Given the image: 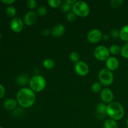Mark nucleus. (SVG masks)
Returning a JSON list of instances; mask_svg holds the SVG:
<instances>
[{
	"mask_svg": "<svg viewBox=\"0 0 128 128\" xmlns=\"http://www.w3.org/2000/svg\"><path fill=\"white\" fill-rule=\"evenodd\" d=\"M17 102L21 107L28 108L34 104L36 95L34 92L28 88H24L18 92L16 95Z\"/></svg>",
	"mask_w": 128,
	"mask_h": 128,
	"instance_id": "obj_1",
	"label": "nucleus"
},
{
	"mask_svg": "<svg viewBox=\"0 0 128 128\" xmlns=\"http://www.w3.org/2000/svg\"><path fill=\"white\" fill-rule=\"evenodd\" d=\"M106 114L110 119L118 121L121 120L124 115V110L122 105L118 102H112L106 106Z\"/></svg>",
	"mask_w": 128,
	"mask_h": 128,
	"instance_id": "obj_2",
	"label": "nucleus"
},
{
	"mask_svg": "<svg viewBox=\"0 0 128 128\" xmlns=\"http://www.w3.org/2000/svg\"><path fill=\"white\" fill-rule=\"evenodd\" d=\"M46 86V81L44 78L40 75H36L31 78L30 80V87L34 92H41Z\"/></svg>",
	"mask_w": 128,
	"mask_h": 128,
	"instance_id": "obj_3",
	"label": "nucleus"
},
{
	"mask_svg": "<svg viewBox=\"0 0 128 128\" xmlns=\"http://www.w3.org/2000/svg\"><path fill=\"white\" fill-rule=\"evenodd\" d=\"M72 11L76 16L83 18L86 17L90 14V9L86 2L79 1L72 5Z\"/></svg>",
	"mask_w": 128,
	"mask_h": 128,
	"instance_id": "obj_4",
	"label": "nucleus"
},
{
	"mask_svg": "<svg viewBox=\"0 0 128 128\" xmlns=\"http://www.w3.org/2000/svg\"><path fill=\"white\" fill-rule=\"evenodd\" d=\"M98 78L101 84L103 86H110L114 81V76L110 70L103 68L99 72Z\"/></svg>",
	"mask_w": 128,
	"mask_h": 128,
	"instance_id": "obj_5",
	"label": "nucleus"
},
{
	"mask_svg": "<svg viewBox=\"0 0 128 128\" xmlns=\"http://www.w3.org/2000/svg\"><path fill=\"white\" fill-rule=\"evenodd\" d=\"M94 56L100 61H105L110 58L109 50L104 46H99L94 51Z\"/></svg>",
	"mask_w": 128,
	"mask_h": 128,
	"instance_id": "obj_6",
	"label": "nucleus"
},
{
	"mask_svg": "<svg viewBox=\"0 0 128 128\" xmlns=\"http://www.w3.org/2000/svg\"><path fill=\"white\" fill-rule=\"evenodd\" d=\"M102 38V32L98 29H92L90 30L87 35L88 40L91 43H97L101 41Z\"/></svg>",
	"mask_w": 128,
	"mask_h": 128,
	"instance_id": "obj_7",
	"label": "nucleus"
},
{
	"mask_svg": "<svg viewBox=\"0 0 128 128\" xmlns=\"http://www.w3.org/2000/svg\"><path fill=\"white\" fill-rule=\"evenodd\" d=\"M74 70L78 74L81 76H84L88 74L90 68L86 62L80 61L75 64Z\"/></svg>",
	"mask_w": 128,
	"mask_h": 128,
	"instance_id": "obj_8",
	"label": "nucleus"
},
{
	"mask_svg": "<svg viewBox=\"0 0 128 128\" xmlns=\"http://www.w3.org/2000/svg\"><path fill=\"white\" fill-rule=\"evenodd\" d=\"M11 28L14 32H20L24 28V22L20 18H14L12 19L10 23Z\"/></svg>",
	"mask_w": 128,
	"mask_h": 128,
	"instance_id": "obj_9",
	"label": "nucleus"
},
{
	"mask_svg": "<svg viewBox=\"0 0 128 128\" xmlns=\"http://www.w3.org/2000/svg\"><path fill=\"white\" fill-rule=\"evenodd\" d=\"M38 14L33 11H30L24 16V22L27 26H32L37 21Z\"/></svg>",
	"mask_w": 128,
	"mask_h": 128,
	"instance_id": "obj_10",
	"label": "nucleus"
},
{
	"mask_svg": "<svg viewBox=\"0 0 128 128\" xmlns=\"http://www.w3.org/2000/svg\"><path fill=\"white\" fill-rule=\"evenodd\" d=\"M101 99L104 103H111L114 99L113 92L110 89H104L100 94Z\"/></svg>",
	"mask_w": 128,
	"mask_h": 128,
	"instance_id": "obj_11",
	"label": "nucleus"
},
{
	"mask_svg": "<svg viewBox=\"0 0 128 128\" xmlns=\"http://www.w3.org/2000/svg\"><path fill=\"white\" fill-rule=\"evenodd\" d=\"M119 64H120V62H119L118 60L114 56L110 57L106 60V67L108 70H110L111 71L117 70L119 67Z\"/></svg>",
	"mask_w": 128,
	"mask_h": 128,
	"instance_id": "obj_12",
	"label": "nucleus"
},
{
	"mask_svg": "<svg viewBox=\"0 0 128 128\" xmlns=\"http://www.w3.org/2000/svg\"><path fill=\"white\" fill-rule=\"evenodd\" d=\"M65 30L64 26L62 24H58L52 29L51 34L54 37L59 38L64 33Z\"/></svg>",
	"mask_w": 128,
	"mask_h": 128,
	"instance_id": "obj_13",
	"label": "nucleus"
},
{
	"mask_svg": "<svg viewBox=\"0 0 128 128\" xmlns=\"http://www.w3.org/2000/svg\"><path fill=\"white\" fill-rule=\"evenodd\" d=\"M18 102L12 98H9L5 100L4 102V108L6 109V110L8 111H12L14 110L17 106Z\"/></svg>",
	"mask_w": 128,
	"mask_h": 128,
	"instance_id": "obj_14",
	"label": "nucleus"
},
{
	"mask_svg": "<svg viewBox=\"0 0 128 128\" xmlns=\"http://www.w3.org/2000/svg\"><path fill=\"white\" fill-rule=\"evenodd\" d=\"M96 112L97 114L100 116H102V117H105L106 114V106L104 103L100 102L96 106Z\"/></svg>",
	"mask_w": 128,
	"mask_h": 128,
	"instance_id": "obj_15",
	"label": "nucleus"
},
{
	"mask_svg": "<svg viewBox=\"0 0 128 128\" xmlns=\"http://www.w3.org/2000/svg\"><path fill=\"white\" fill-rule=\"evenodd\" d=\"M120 37L122 41L128 42V24L124 26L120 31Z\"/></svg>",
	"mask_w": 128,
	"mask_h": 128,
	"instance_id": "obj_16",
	"label": "nucleus"
},
{
	"mask_svg": "<svg viewBox=\"0 0 128 128\" xmlns=\"http://www.w3.org/2000/svg\"><path fill=\"white\" fill-rule=\"evenodd\" d=\"M16 82L18 84L21 85V86H24V85H26L28 82H30L29 81V78L28 76L26 74H21L20 76H18V78H16Z\"/></svg>",
	"mask_w": 128,
	"mask_h": 128,
	"instance_id": "obj_17",
	"label": "nucleus"
},
{
	"mask_svg": "<svg viewBox=\"0 0 128 128\" xmlns=\"http://www.w3.org/2000/svg\"><path fill=\"white\" fill-rule=\"evenodd\" d=\"M104 128H118L117 122L112 119H108L104 123Z\"/></svg>",
	"mask_w": 128,
	"mask_h": 128,
	"instance_id": "obj_18",
	"label": "nucleus"
},
{
	"mask_svg": "<svg viewBox=\"0 0 128 128\" xmlns=\"http://www.w3.org/2000/svg\"><path fill=\"white\" fill-rule=\"evenodd\" d=\"M54 62L51 59H46L43 61V66L48 70H51L54 67Z\"/></svg>",
	"mask_w": 128,
	"mask_h": 128,
	"instance_id": "obj_19",
	"label": "nucleus"
},
{
	"mask_svg": "<svg viewBox=\"0 0 128 128\" xmlns=\"http://www.w3.org/2000/svg\"><path fill=\"white\" fill-rule=\"evenodd\" d=\"M121 48L119 45L118 44H112L111 45V47L109 49L110 53L112 54H118L120 52H121Z\"/></svg>",
	"mask_w": 128,
	"mask_h": 128,
	"instance_id": "obj_20",
	"label": "nucleus"
},
{
	"mask_svg": "<svg viewBox=\"0 0 128 128\" xmlns=\"http://www.w3.org/2000/svg\"><path fill=\"white\" fill-rule=\"evenodd\" d=\"M6 13L10 17H14L16 14V10L13 6H8L6 10Z\"/></svg>",
	"mask_w": 128,
	"mask_h": 128,
	"instance_id": "obj_21",
	"label": "nucleus"
},
{
	"mask_svg": "<svg viewBox=\"0 0 128 128\" xmlns=\"http://www.w3.org/2000/svg\"><path fill=\"white\" fill-rule=\"evenodd\" d=\"M72 5L70 4L67 3V2H65L64 3L62 4V5L61 6V10L63 12H65V13H68L70 12V11L72 10Z\"/></svg>",
	"mask_w": 128,
	"mask_h": 128,
	"instance_id": "obj_22",
	"label": "nucleus"
},
{
	"mask_svg": "<svg viewBox=\"0 0 128 128\" xmlns=\"http://www.w3.org/2000/svg\"><path fill=\"white\" fill-rule=\"evenodd\" d=\"M121 54L122 57L128 59V42H126L121 48Z\"/></svg>",
	"mask_w": 128,
	"mask_h": 128,
	"instance_id": "obj_23",
	"label": "nucleus"
},
{
	"mask_svg": "<svg viewBox=\"0 0 128 128\" xmlns=\"http://www.w3.org/2000/svg\"><path fill=\"white\" fill-rule=\"evenodd\" d=\"M123 3V1L122 0H111L110 1L111 6L114 9H118L121 6V5Z\"/></svg>",
	"mask_w": 128,
	"mask_h": 128,
	"instance_id": "obj_24",
	"label": "nucleus"
},
{
	"mask_svg": "<svg viewBox=\"0 0 128 128\" xmlns=\"http://www.w3.org/2000/svg\"><path fill=\"white\" fill-rule=\"evenodd\" d=\"M101 89H102V88H101V84L100 82H94V83L92 84V86H91V90L95 93L101 92L102 91Z\"/></svg>",
	"mask_w": 128,
	"mask_h": 128,
	"instance_id": "obj_25",
	"label": "nucleus"
},
{
	"mask_svg": "<svg viewBox=\"0 0 128 128\" xmlns=\"http://www.w3.org/2000/svg\"><path fill=\"white\" fill-rule=\"evenodd\" d=\"M48 2L52 8H57L58 7L61 5V0H48Z\"/></svg>",
	"mask_w": 128,
	"mask_h": 128,
	"instance_id": "obj_26",
	"label": "nucleus"
},
{
	"mask_svg": "<svg viewBox=\"0 0 128 128\" xmlns=\"http://www.w3.org/2000/svg\"><path fill=\"white\" fill-rule=\"evenodd\" d=\"M70 58L73 62H78L80 60V54L77 52H72L70 54Z\"/></svg>",
	"mask_w": 128,
	"mask_h": 128,
	"instance_id": "obj_27",
	"label": "nucleus"
},
{
	"mask_svg": "<svg viewBox=\"0 0 128 128\" xmlns=\"http://www.w3.org/2000/svg\"><path fill=\"white\" fill-rule=\"evenodd\" d=\"M46 12H47V9H46V8L42 6H40V8H38L36 13H37V14L38 15V16H44V15H46Z\"/></svg>",
	"mask_w": 128,
	"mask_h": 128,
	"instance_id": "obj_28",
	"label": "nucleus"
},
{
	"mask_svg": "<svg viewBox=\"0 0 128 128\" xmlns=\"http://www.w3.org/2000/svg\"><path fill=\"white\" fill-rule=\"evenodd\" d=\"M27 5L29 8L32 10L37 7L38 3L35 0H29L27 2Z\"/></svg>",
	"mask_w": 128,
	"mask_h": 128,
	"instance_id": "obj_29",
	"label": "nucleus"
},
{
	"mask_svg": "<svg viewBox=\"0 0 128 128\" xmlns=\"http://www.w3.org/2000/svg\"><path fill=\"white\" fill-rule=\"evenodd\" d=\"M76 15L73 12H70L66 16V19L68 21L70 22H72V21H74L76 18Z\"/></svg>",
	"mask_w": 128,
	"mask_h": 128,
	"instance_id": "obj_30",
	"label": "nucleus"
},
{
	"mask_svg": "<svg viewBox=\"0 0 128 128\" xmlns=\"http://www.w3.org/2000/svg\"><path fill=\"white\" fill-rule=\"evenodd\" d=\"M111 35L112 38H118L120 37V31L117 29H115V30H112L111 32Z\"/></svg>",
	"mask_w": 128,
	"mask_h": 128,
	"instance_id": "obj_31",
	"label": "nucleus"
},
{
	"mask_svg": "<svg viewBox=\"0 0 128 128\" xmlns=\"http://www.w3.org/2000/svg\"><path fill=\"white\" fill-rule=\"evenodd\" d=\"M5 94L4 87L0 84V99L2 98Z\"/></svg>",
	"mask_w": 128,
	"mask_h": 128,
	"instance_id": "obj_32",
	"label": "nucleus"
},
{
	"mask_svg": "<svg viewBox=\"0 0 128 128\" xmlns=\"http://www.w3.org/2000/svg\"><path fill=\"white\" fill-rule=\"evenodd\" d=\"M1 2L2 3L5 4H8V5H10L12 4V3L15 2V0H1Z\"/></svg>",
	"mask_w": 128,
	"mask_h": 128,
	"instance_id": "obj_33",
	"label": "nucleus"
},
{
	"mask_svg": "<svg viewBox=\"0 0 128 128\" xmlns=\"http://www.w3.org/2000/svg\"><path fill=\"white\" fill-rule=\"evenodd\" d=\"M50 31L48 29H44L42 31V34L44 36H48L50 34Z\"/></svg>",
	"mask_w": 128,
	"mask_h": 128,
	"instance_id": "obj_34",
	"label": "nucleus"
},
{
	"mask_svg": "<svg viewBox=\"0 0 128 128\" xmlns=\"http://www.w3.org/2000/svg\"><path fill=\"white\" fill-rule=\"evenodd\" d=\"M65 2H67V3H68V4H71V5H73L74 4L76 3V0H66Z\"/></svg>",
	"mask_w": 128,
	"mask_h": 128,
	"instance_id": "obj_35",
	"label": "nucleus"
},
{
	"mask_svg": "<svg viewBox=\"0 0 128 128\" xmlns=\"http://www.w3.org/2000/svg\"><path fill=\"white\" fill-rule=\"evenodd\" d=\"M108 36L107 34H104V35H102V39H103L104 41H107L108 40Z\"/></svg>",
	"mask_w": 128,
	"mask_h": 128,
	"instance_id": "obj_36",
	"label": "nucleus"
},
{
	"mask_svg": "<svg viewBox=\"0 0 128 128\" xmlns=\"http://www.w3.org/2000/svg\"><path fill=\"white\" fill-rule=\"evenodd\" d=\"M126 127L128 128V119H127V120H126Z\"/></svg>",
	"mask_w": 128,
	"mask_h": 128,
	"instance_id": "obj_37",
	"label": "nucleus"
},
{
	"mask_svg": "<svg viewBox=\"0 0 128 128\" xmlns=\"http://www.w3.org/2000/svg\"><path fill=\"white\" fill-rule=\"evenodd\" d=\"M1 33H0V40H1Z\"/></svg>",
	"mask_w": 128,
	"mask_h": 128,
	"instance_id": "obj_38",
	"label": "nucleus"
},
{
	"mask_svg": "<svg viewBox=\"0 0 128 128\" xmlns=\"http://www.w3.org/2000/svg\"><path fill=\"white\" fill-rule=\"evenodd\" d=\"M0 128H1V126H0Z\"/></svg>",
	"mask_w": 128,
	"mask_h": 128,
	"instance_id": "obj_39",
	"label": "nucleus"
},
{
	"mask_svg": "<svg viewBox=\"0 0 128 128\" xmlns=\"http://www.w3.org/2000/svg\"><path fill=\"white\" fill-rule=\"evenodd\" d=\"M126 128H128V127H126Z\"/></svg>",
	"mask_w": 128,
	"mask_h": 128,
	"instance_id": "obj_40",
	"label": "nucleus"
}]
</instances>
